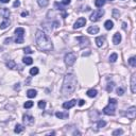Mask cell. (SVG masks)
Here are the masks:
<instances>
[{"label": "cell", "mask_w": 136, "mask_h": 136, "mask_svg": "<svg viewBox=\"0 0 136 136\" xmlns=\"http://www.w3.org/2000/svg\"><path fill=\"white\" fill-rule=\"evenodd\" d=\"M77 88V78L72 72L67 73L64 78V82L62 86V94L63 96H70Z\"/></svg>", "instance_id": "1"}, {"label": "cell", "mask_w": 136, "mask_h": 136, "mask_svg": "<svg viewBox=\"0 0 136 136\" xmlns=\"http://www.w3.org/2000/svg\"><path fill=\"white\" fill-rule=\"evenodd\" d=\"M35 40H36V44H37V46H38V48L40 49V50L51 51L52 49H53L51 40L49 39V37L47 36V34H46L44 31H42V30L36 31Z\"/></svg>", "instance_id": "2"}, {"label": "cell", "mask_w": 136, "mask_h": 136, "mask_svg": "<svg viewBox=\"0 0 136 136\" xmlns=\"http://www.w3.org/2000/svg\"><path fill=\"white\" fill-rule=\"evenodd\" d=\"M116 106H117V100L115 98H109V104L103 109V113L105 115H109L113 116L115 115V111H116Z\"/></svg>", "instance_id": "3"}, {"label": "cell", "mask_w": 136, "mask_h": 136, "mask_svg": "<svg viewBox=\"0 0 136 136\" xmlns=\"http://www.w3.org/2000/svg\"><path fill=\"white\" fill-rule=\"evenodd\" d=\"M64 61H65V64L67 65L68 67H71L77 61V54L74 53V52H68V53L65 54Z\"/></svg>", "instance_id": "4"}, {"label": "cell", "mask_w": 136, "mask_h": 136, "mask_svg": "<svg viewBox=\"0 0 136 136\" xmlns=\"http://www.w3.org/2000/svg\"><path fill=\"white\" fill-rule=\"evenodd\" d=\"M24 37H25V29L17 28L15 30V43H17V44L24 43Z\"/></svg>", "instance_id": "5"}, {"label": "cell", "mask_w": 136, "mask_h": 136, "mask_svg": "<svg viewBox=\"0 0 136 136\" xmlns=\"http://www.w3.org/2000/svg\"><path fill=\"white\" fill-rule=\"evenodd\" d=\"M103 15H104V11L102 10V9H99V10H96L91 13L89 19H91V21H98Z\"/></svg>", "instance_id": "6"}, {"label": "cell", "mask_w": 136, "mask_h": 136, "mask_svg": "<svg viewBox=\"0 0 136 136\" xmlns=\"http://www.w3.org/2000/svg\"><path fill=\"white\" fill-rule=\"evenodd\" d=\"M77 42L79 43V46L81 48H84V47H88L91 45L89 43V39L86 36H78L77 37Z\"/></svg>", "instance_id": "7"}, {"label": "cell", "mask_w": 136, "mask_h": 136, "mask_svg": "<svg viewBox=\"0 0 136 136\" xmlns=\"http://www.w3.org/2000/svg\"><path fill=\"white\" fill-rule=\"evenodd\" d=\"M22 121H24L25 126H31V124L34 123V118L31 116V115H24L22 116Z\"/></svg>", "instance_id": "8"}, {"label": "cell", "mask_w": 136, "mask_h": 136, "mask_svg": "<svg viewBox=\"0 0 136 136\" xmlns=\"http://www.w3.org/2000/svg\"><path fill=\"white\" fill-rule=\"evenodd\" d=\"M126 116L129 118V119H135L136 116V108L135 106H131L130 109H128V112L126 113Z\"/></svg>", "instance_id": "9"}, {"label": "cell", "mask_w": 136, "mask_h": 136, "mask_svg": "<svg viewBox=\"0 0 136 136\" xmlns=\"http://www.w3.org/2000/svg\"><path fill=\"white\" fill-rule=\"evenodd\" d=\"M85 24H86V19L84 17H80V18L74 22L73 29H80V28H82L83 26H85Z\"/></svg>", "instance_id": "10"}, {"label": "cell", "mask_w": 136, "mask_h": 136, "mask_svg": "<svg viewBox=\"0 0 136 136\" xmlns=\"http://www.w3.org/2000/svg\"><path fill=\"white\" fill-rule=\"evenodd\" d=\"M11 15L10 10L7 8H0V16L3 17L4 19H9V17Z\"/></svg>", "instance_id": "11"}, {"label": "cell", "mask_w": 136, "mask_h": 136, "mask_svg": "<svg viewBox=\"0 0 136 136\" xmlns=\"http://www.w3.org/2000/svg\"><path fill=\"white\" fill-rule=\"evenodd\" d=\"M76 104H77V100H76V99H72V100H70V101H68V102L63 103V109H69L73 108V106L76 105Z\"/></svg>", "instance_id": "12"}, {"label": "cell", "mask_w": 136, "mask_h": 136, "mask_svg": "<svg viewBox=\"0 0 136 136\" xmlns=\"http://www.w3.org/2000/svg\"><path fill=\"white\" fill-rule=\"evenodd\" d=\"M131 91L133 94L136 92V73H133L131 77Z\"/></svg>", "instance_id": "13"}, {"label": "cell", "mask_w": 136, "mask_h": 136, "mask_svg": "<svg viewBox=\"0 0 136 136\" xmlns=\"http://www.w3.org/2000/svg\"><path fill=\"white\" fill-rule=\"evenodd\" d=\"M120 42H121V34L116 32L114 34V36H113V43H114L115 45H118Z\"/></svg>", "instance_id": "14"}, {"label": "cell", "mask_w": 136, "mask_h": 136, "mask_svg": "<svg viewBox=\"0 0 136 136\" xmlns=\"http://www.w3.org/2000/svg\"><path fill=\"white\" fill-rule=\"evenodd\" d=\"M55 116H56L57 118H60V119H67L69 115H68V113H67V112H65V113L57 112V113H55Z\"/></svg>", "instance_id": "15"}, {"label": "cell", "mask_w": 136, "mask_h": 136, "mask_svg": "<svg viewBox=\"0 0 136 136\" xmlns=\"http://www.w3.org/2000/svg\"><path fill=\"white\" fill-rule=\"evenodd\" d=\"M87 32L89 34H97L99 32V28H98L97 26H91V27H89L87 29Z\"/></svg>", "instance_id": "16"}, {"label": "cell", "mask_w": 136, "mask_h": 136, "mask_svg": "<svg viewBox=\"0 0 136 136\" xmlns=\"http://www.w3.org/2000/svg\"><path fill=\"white\" fill-rule=\"evenodd\" d=\"M104 40H105V38H104V36H98L97 38H96V45L98 46V47H102V45H103V43H104Z\"/></svg>", "instance_id": "17"}, {"label": "cell", "mask_w": 136, "mask_h": 136, "mask_svg": "<svg viewBox=\"0 0 136 136\" xmlns=\"http://www.w3.org/2000/svg\"><path fill=\"white\" fill-rule=\"evenodd\" d=\"M86 94H87V96H88L89 98H95V97L97 96L98 91H96V89H94V88H91V89H88Z\"/></svg>", "instance_id": "18"}, {"label": "cell", "mask_w": 136, "mask_h": 136, "mask_svg": "<svg viewBox=\"0 0 136 136\" xmlns=\"http://www.w3.org/2000/svg\"><path fill=\"white\" fill-rule=\"evenodd\" d=\"M104 27H105L106 30H112V29L114 28V22H113L112 20H106V21L104 22Z\"/></svg>", "instance_id": "19"}, {"label": "cell", "mask_w": 136, "mask_h": 136, "mask_svg": "<svg viewBox=\"0 0 136 136\" xmlns=\"http://www.w3.org/2000/svg\"><path fill=\"white\" fill-rule=\"evenodd\" d=\"M27 96L29 98H35L37 96V91H35V89H29V91H27Z\"/></svg>", "instance_id": "20"}, {"label": "cell", "mask_w": 136, "mask_h": 136, "mask_svg": "<svg viewBox=\"0 0 136 136\" xmlns=\"http://www.w3.org/2000/svg\"><path fill=\"white\" fill-rule=\"evenodd\" d=\"M10 24H11L10 20H9V19H4L3 21L1 22V25H0V29H1V30H4V29H7L9 26H10Z\"/></svg>", "instance_id": "21"}, {"label": "cell", "mask_w": 136, "mask_h": 136, "mask_svg": "<svg viewBox=\"0 0 136 136\" xmlns=\"http://www.w3.org/2000/svg\"><path fill=\"white\" fill-rule=\"evenodd\" d=\"M22 62H24L26 65H32V63H33V59H32V57L25 56L24 59H22Z\"/></svg>", "instance_id": "22"}, {"label": "cell", "mask_w": 136, "mask_h": 136, "mask_svg": "<svg viewBox=\"0 0 136 136\" xmlns=\"http://www.w3.org/2000/svg\"><path fill=\"white\" fill-rule=\"evenodd\" d=\"M22 131H24V126L17 123L15 126V129H14V132H15V133H21Z\"/></svg>", "instance_id": "23"}, {"label": "cell", "mask_w": 136, "mask_h": 136, "mask_svg": "<svg viewBox=\"0 0 136 136\" xmlns=\"http://www.w3.org/2000/svg\"><path fill=\"white\" fill-rule=\"evenodd\" d=\"M37 2L40 8H46L49 3V0H37Z\"/></svg>", "instance_id": "24"}, {"label": "cell", "mask_w": 136, "mask_h": 136, "mask_svg": "<svg viewBox=\"0 0 136 136\" xmlns=\"http://www.w3.org/2000/svg\"><path fill=\"white\" fill-rule=\"evenodd\" d=\"M7 67H8V68H10V69H15V67H16L15 62H14L13 60L9 61V62L7 63Z\"/></svg>", "instance_id": "25"}, {"label": "cell", "mask_w": 136, "mask_h": 136, "mask_svg": "<svg viewBox=\"0 0 136 136\" xmlns=\"http://www.w3.org/2000/svg\"><path fill=\"white\" fill-rule=\"evenodd\" d=\"M104 3H105V0H96V1H95V5H96L97 8H102Z\"/></svg>", "instance_id": "26"}, {"label": "cell", "mask_w": 136, "mask_h": 136, "mask_svg": "<svg viewBox=\"0 0 136 136\" xmlns=\"http://www.w3.org/2000/svg\"><path fill=\"white\" fill-rule=\"evenodd\" d=\"M105 126H106V122H105L104 120H102V119L99 120V121L97 122V128H98V129H102V128H104Z\"/></svg>", "instance_id": "27"}, {"label": "cell", "mask_w": 136, "mask_h": 136, "mask_svg": "<svg viewBox=\"0 0 136 136\" xmlns=\"http://www.w3.org/2000/svg\"><path fill=\"white\" fill-rule=\"evenodd\" d=\"M119 16H120V12L117 10V9H114V10H113V17H114L115 19H118Z\"/></svg>", "instance_id": "28"}, {"label": "cell", "mask_w": 136, "mask_h": 136, "mask_svg": "<svg viewBox=\"0 0 136 136\" xmlns=\"http://www.w3.org/2000/svg\"><path fill=\"white\" fill-rule=\"evenodd\" d=\"M38 72H39V70H38V68L37 67H33V68L30 69V74L31 76H36Z\"/></svg>", "instance_id": "29"}, {"label": "cell", "mask_w": 136, "mask_h": 136, "mask_svg": "<svg viewBox=\"0 0 136 136\" xmlns=\"http://www.w3.org/2000/svg\"><path fill=\"white\" fill-rule=\"evenodd\" d=\"M114 82H111V83H108V86H106V91L108 92H112L113 88H114Z\"/></svg>", "instance_id": "30"}, {"label": "cell", "mask_w": 136, "mask_h": 136, "mask_svg": "<svg viewBox=\"0 0 136 136\" xmlns=\"http://www.w3.org/2000/svg\"><path fill=\"white\" fill-rule=\"evenodd\" d=\"M117 57H118L117 53L111 54V56H109V62H111V63H115V62H116V60H117Z\"/></svg>", "instance_id": "31"}, {"label": "cell", "mask_w": 136, "mask_h": 136, "mask_svg": "<svg viewBox=\"0 0 136 136\" xmlns=\"http://www.w3.org/2000/svg\"><path fill=\"white\" fill-rule=\"evenodd\" d=\"M129 63H130V65H131L132 67H136V59H135L134 56L130 57V60H129Z\"/></svg>", "instance_id": "32"}, {"label": "cell", "mask_w": 136, "mask_h": 136, "mask_svg": "<svg viewBox=\"0 0 136 136\" xmlns=\"http://www.w3.org/2000/svg\"><path fill=\"white\" fill-rule=\"evenodd\" d=\"M54 7L56 8V10L61 11V12H65V9L63 8V5H62V4H59L57 2H55V3H54Z\"/></svg>", "instance_id": "33"}, {"label": "cell", "mask_w": 136, "mask_h": 136, "mask_svg": "<svg viewBox=\"0 0 136 136\" xmlns=\"http://www.w3.org/2000/svg\"><path fill=\"white\" fill-rule=\"evenodd\" d=\"M33 106V102L32 101H27V102H25L24 104V108L25 109H31Z\"/></svg>", "instance_id": "34"}, {"label": "cell", "mask_w": 136, "mask_h": 136, "mask_svg": "<svg viewBox=\"0 0 136 136\" xmlns=\"http://www.w3.org/2000/svg\"><path fill=\"white\" fill-rule=\"evenodd\" d=\"M38 108L42 109H44L46 108V101H44V100L38 101Z\"/></svg>", "instance_id": "35"}, {"label": "cell", "mask_w": 136, "mask_h": 136, "mask_svg": "<svg viewBox=\"0 0 136 136\" xmlns=\"http://www.w3.org/2000/svg\"><path fill=\"white\" fill-rule=\"evenodd\" d=\"M123 133V131L121 129H118V130H115L114 132H113V135L114 136H117V135H121Z\"/></svg>", "instance_id": "36"}, {"label": "cell", "mask_w": 136, "mask_h": 136, "mask_svg": "<svg viewBox=\"0 0 136 136\" xmlns=\"http://www.w3.org/2000/svg\"><path fill=\"white\" fill-rule=\"evenodd\" d=\"M116 92H117V95H118V96H122V95L124 94V91H123V88L118 87V88L116 89Z\"/></svg>", "instance_id": "37"}, {"label": "cell", "mask_w": 136, "mask_h": 136, "mask_svg": "<svg viewBox=\"0 0 136 136\" xmlns=\"http://www.w3.org/2000/svg\"><path fill=\"white\" fill-rule=\"evenodd\" d=\"M24 52H25V54H32V53H33V51L31 50L30 47H26V48L24 49Z\"/></svg>", "instance_id": "38"}, {"label": "cell", "mask_w": 136, "mask_h": 136, "mask_svg": "<svg viewBox=\"0 0 136 136\" xmlns=\"http://www.w3.org/2000/svg\"><path fill=\"white\" fill-rule=\"evenodd\" d=\"M71 2V0H62V4L63 5H68Z\"/></svg>", "instance_id": "39"}, {"label": "cell", "mask_w": 136, "mask_h": 136, "mask_svg": "<svg viewBox=\"0 0 136 136\" xmlns=\"http://www.w3.org/2000/svg\"><path fill=\"white\" fill-rule=\"evenodd\" d=\"M20 5V2H19V0H16L15 2H14V4H13V7L14 8H18Z\"/></svg>", "instance_id": "40"}, {"label": "cell", "mask_w": 136, "mask_h": 136, "mask_svg": "<svg viewBox=\"0 0 136 136\" xmlns=\"http://www.w3.org/2000/svg\"><path fill=\"white\" fill-rule=\"evenodd\" d=\"M11 42H12V38H11V37H9V38H5V40H4L5 44H10Z\"/></svg>", "instance_id": "41"}, {"label": "cell", "mask_w": 136, "mask_h": 136, "mask_svg": "<svg viewBox=\"0 0 136 136\" xmlns=\"http://www.w3.org/2000/svg\"><path fill=\"white\" fill-rule=\"evenodd\" d=\"M84 103H85V101L83 100V99L79 100V105H80V106H83V105H84Z\"/></svg>", "instance_id": "42"}, {"label": "cell", "mask_w": 136, "mask_h": 136, "mask_svg": "<svg viewBox=\"0 0 136 136\" xmlns=\"http://www.w3.org/2000/svg\"><path fill=\"white\" fill-rule=\"evenodd\" d=\"M28 15H29V13H28V12H22V13H21V16H22V17L28 16Z\"/></svg>", "instance_id": "43"}, {"label": "cell", "mask_w": 136, "mask_h": 136, "mask_svg": "<svg viewBox=\"0 0 136 136\" xmlns=\"http://www.w3.org/2000/svg\"><path fill=\"white\" fill-rule=\"evenodd\" d=\"M9 1H10V0H0V2H2V3H8Z\"/></svg>", "instance_id": "44"}, {"label": "cell", "mask_w": 136, "mask_h": 136, "mask_svg": "<svg viewBox=\"0 0 136 136\" xmlns=\"http://www.w3.org/2000/svg\"><path fill=\"white\" fill-rule=\"evenodd\" d=\"M122 28L124 29V30L127 29V24H126V22H123V24H122Z\"/></svg>", "instance_id": "45"}, {"label": "cell", "mask_w": 136, "mask_h": 136, "mask_svg": "<svg viewBox=\"0 0 136 136\" xmlns=\"http://www.w3.org/2000/svg\"><path fill=\"white\" fill-rule=\"evenodd\" d=\"M109 1H113V0H109Z\"/></svg>", "instance_id": "46"}]
</instances>
